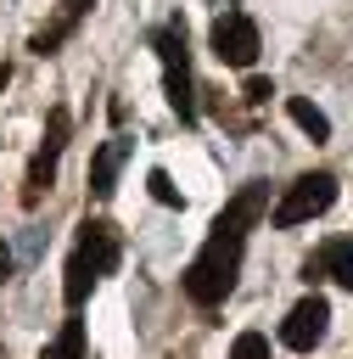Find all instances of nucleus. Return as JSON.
Returning <instances> with one entry per match:
<instances>
[{
	"label": "nucleus",
	"mask_w": 353,
	"mask_h": 359,
	"mask_svg": "<svg viewBox=\"0 0 353 359\" xmlns=\"http://www.w3.org/2000/svg\"><path fill=\"white\" fill-rule=\"evenodd\" d=\"M286 112H291V123H297V129H303L308 140H331V118H325V112H319L314 101L291 95V101H286Z\"/></svg>",
	"instance_id": "13"
},
{
	"label": "nucleus",
	"mask_w": 353,
	"mask_h": 359,
	"mask_svg": "<svg viewBox=\"0 0 353 359\" xmlns=\"http://www.w3.org/2000/svg\"><path fill=\"white\" fill-rule=\"evenodd\" d=\"M331 202H336V180H331V174H303V180H291V185H286V196L275 202V213H269V219H275L280 230H291V224L319 219Z\"/></svg>",
	"instance_id": "4"
},
{
	"label": "nucleus",
	"mask_w": 353,
	"mask_h": 359,
	"mask_svg": "<svg viewBox=\"0 0 353 359\" xmlns=\"http://www.w3.org/2000/svg\"><path fill=\"white\" fill-rule=\"evenodd\" d=\"M123 157H129V140H106V146L90 157V196H95V202H106V196H112Z\"/></svg>",
	"instance_id": "10"
},
{
	"label": "nucleus",
	"mask_w": 353,
	"mask_h": 359,
	"mask_svg": "<svg viewBox=\"0 0 353 359\" xmlns=\"http://www.w3.org/2000/svg\"><path fill=\"white\" fill-rule=\"evenodd\" d=\"M146 185H151V196H157L162 208H179V202H185V196H179V185H174L162 168H151V174H146Z\"/></svg>",
	"instance_id": "16"
},
{
	"label": "nucleus",
	"mask_w": 353,
	"mask_h": 359,
	"mask_svg": "<svg viewBox=\"0 0 353 359\" xmlns=\"http://www.w3.org/2000/svg\"><path fill=\"white\" fill-rule=\"evenodd\" d=\"M95 280H101V275H95V269H90V258L73 247V258H67V280H62V297H67V309H78V303L90 297V286H95Z\"/></svg>",
	"instance_id": "12"
},
{
	"label": "nucleus",
	"mask_w": 353,
	"mask_h": 359,
	"mask_svg": "<svg viewBox=\"0 0 353 359\" xmlns=\"http://www.w3.org/2000/svg\"><path fill=\"white\" fill-rule=\"evenodd\" d=\"M241 252H247V236H241V230H219V224H213V236L202 241V252H196V258H191V269H185V297H191V303H202V309L224 303V297H230V286H235V275H241Z\"/></svg>",
	"instance_id": "1"
},
{
	"label": "nucleus",
	"mask_w": 353,
	"mask_h": 359,
	"mask_svg": "<svg viewBox=\"0 0 353 359\" xmlns=\"http://www.w3.org/2000/svg\"><path fill=\"white\" fill-rule=\"evenodd\" d=\"M314 275H331L336 286L353 292V241H325V247L308 258V280H314Z\"/></svg>",
	"instance_id": "11"
},
{
	"label": "nucleus",
	"mask_w": 353,
	"mask_h": 359,
	"mask_svg": "<svg viewBox=\"0 0 353 359\" xmlns=\"http://www.w3.org/2000/svg\"><path fill=\"white\" fill-rule=\"evenodd\" d=\"M263 213H269V185H247V191H241V196H235L213 224H219V230H241V236H247Z\"/></svg>",
	"instance_id": "8"
},
{
	"label": "nucleus",
	"mask_w": 353,
	"mask_h": 359,
	"mask_svg": "<svg viewBox=\"0 0 353 359\" xmlns=\"http://www.w3.org/2000/svg\"><path fill=\"white\" fill-rule=\"evenodd\" d=\"M78 252L90 258L95 275H112V269H118V230H112L106 219H84V224H78Z\"/></svg>",
	"instance_id": "7"
},
{
	"label": "nucleus",
	"mask_w": 353,
	"mask_h": 359,
	"mask_svg": "<svg viewBox=\"0 0 353 359\" xmlns=\"http://www.w3.org/2000/svg\"><path fill=\"white\" fill-rule=\"evenodd\" d=\"M325 325H331V303L319 297V292H308L291 314H286V325H280V342L291 348V353H308L319 337H325Z\"/></svg>",
	"instance_id": "6"
},
{
	"label": "nucleus",
	"mask_w": 353,
	"mask_h": 359,
	"mask_svg": "<svg viewBox=\"0 0 353 359\" xmlns=\"http://www.w3.org/2000/svg\"><path fill=\"white\" fill-rule=\"evenodd\" d=\"M241 95H247L252 107H263V101L275 95V84H269V79H247V84H241Z\"/></svg>",
	"instance_id": "17"
},
{
	"label": "nucleus",
	"mask_w": 353,
	"mask_h": 359,
	"mask_svg": "<svg viewBox=\"0 0 353 359\" xmlns=\"http://www.w3.org/2000/svg\"><path fill=\"white\" fill-rule=\"evenodd\" d=\"M67 135H73V118H67V107H50V118H45V146L34 151V163H28V180H22V208H39V196L50 191V180H56V157H62Z\"/></svg>",
	"instance_id": "3"
},
{
	"label": "nucleus",
	"mask_w": 353,
	"mask_h": 359,
	"mask_svg": "<svg viewBox=\"0 0 353 359\" xmlns=\"http://www.w3.org/2000/svg\"><path fill=\"white\" fill-rule=\"evenodd\" d=\"M151 50L162 56V95H168V107L179 112V123H191L196 118V84H191V56H185V17L162 22L151 34Z\"/></svg>",
	"instance_id": "2"
},
{
	"label": "nucleus",
	"mask_w": 353,
	"mask_h": 359,
	"mask_svg": "<svg viewBox=\"0 0 353 359\" xmlns=\"http://www.w3.org/2000/svg\"><path fill=\"white\" fill-rule=\"evenodd\" d=\"M230 359H269V337L263 331H241L230 342Z\"/></svg>",
	"instance_id": "15"
},
{
	"label": "nucleus",
	"mask_w": 353,
	"mask_h": 359,
	"mask_svg": "<svg viewBox=\"0 0 353 359\" xmlns=\"http://www.w3.org/2000/svg\"><path fill=\"white\" fill-rule=\"evenodd\" d=\"M84 11H90V0H56V17L34 34V56H50V50H56L78 22H84Z\"/></svg>",
	"instance_id": "9"
},
{
	"label": "nucleus",
	"mask_w": 353,
	"mask_h": 359,
	"mask_svg": "<svg viewBox=\"0 0 353 359\" xmlns=\"http://www.w3.org/2000/svg\"><path fill=\"white\" fill-rule=\"evenodd\" d=\"M6 275H11V252L0 247V286H6Z\"/></svg>",
	"instance_id": "18"
},
{
	"label": "nucleus",
	"mask_w": 353,
	"mask_h": 359,
	"mask_svg": "<svg viewBox=\"0 0 353 359\" xmlns=\"http://www.w3.org/2000/svg\"><path fill=\"white\" fill-rule=\"evenodd\" d=\"M39 359H84V320H78V309L62 320V337H56Z\"/></svg>",
	"instance_id": "14"
},
{
	"label": "nucleus",
	"mask_w": 353,
	"mask_h": 359,
	"mask_svg": "<svg viewBox=\"0 0 353 359\" xmlns=\"http://www.w3.org/2000/svg\"><path fill=\"white\" fill-rule=\"evenodd\" d=\"M207 39H213V56L230 62V67H252L258 62V22L247 11H224Z\"/></svg>",
	"instance_id": "5"
},
{
	"label": "nucleus",
	"mask_w": 353,
	"mask_h": 359,
	"mask_svg": "<svg viewBox=\"0 0 353 359\" xmlns=\"http://www.w3.org/2000/svg\"><path fill=\"white\" fill-rule=\"evenodd\" d=\"M6 84H11V67H6V62H0V90H6Z\"/></svg>",
	"instance_id": "19"
}]
</instances>
